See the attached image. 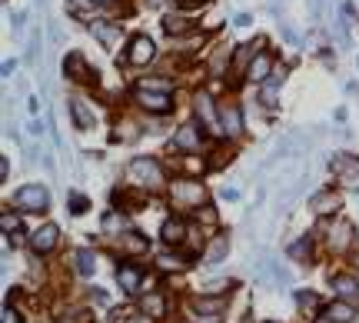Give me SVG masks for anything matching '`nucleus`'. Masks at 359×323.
Instances as JSON below:
<instances>
[{
    "label": "nucleus",
    "instance_id": "nucleus-1",
    "mask_svg": "<svg viewBox=\"0 0 359 323\" xmlns=\"http://www.w3.org/2000/svg\"><path fill=\"white\" fill-rule=\"evenodd\" d=\"M127 177H130L133 187H140V190H160L167 184L163 164L153 160V157H133L130 164H127Z\"/></svg>",
    "mask_w": 359,
    "mask_h": 323
},
{
    "label": "nucleus",
    "instance_id": "nucleus-2",
    "mask_svg": "<svg viewBox=\"0 0 359 323\" xmlns=\"http://www.w3.org/2000/svg\"><path fill=\"white\" fill-rule=\"evenodd\" d=\"M170 200L176 210H193V207H203L207 190H203V184H196V180H173Z\"/></svg>",
    "mask_w": 359,
    "mask_h": 323
},
{
    "label": "nucleus",
    "instance_id": "nucleus-3",
    "mask_svg": "<svg viewBox=\"0 0 359 323\" xmlns=\"http://www.w3.org/2000/svg\"><path fill=\"white\" fill-rule=\"evenodd\" d=\"M329 167H333L336 180L346 190H359V157H353V153H333Z\"/></svg>",
    "mask_w": 359,
    "mask_h": 323
},
{
    "label": "nucleus",
    "instance_id": "nucleus-4",
    "mask_svg": "<svg viewBox=\"0 0 359 323\" xmlns=\"http://www.w3.org/2000/svg\"><path fill=\"white\" fill-rule=\"evenodd\" d=\"M14 204H17L23 213H43V210L50 207V193H47V187H40V184H27V187L17 190Z\"/></svg>",
    "mask_w": 359,
    "mask_h": 323
},
{
    "label": "nucleus",
    "instance_id": "nucleus-5",
    "mask_svg": "<svg viewBox=\"0 0 359 323\" xmlns=\"http://www.w3.org/2000/svg\"><path fill=\"white\" fill-rule=\"evenodd\" d=\"M153 57H156V47H153V40L147 37V34H136V37L130 40V47H127V54H123V60H120V63L147 67Z\"/></svg>",
    "mask_w": 359,
    "mask_h": 323
},
{
    "label": "nucleus",
    "instance_id": "nucleus-6",
    "mask_svg": "<svg viewBox=\"0 0 359 323\" xmlns=\"http://www.w3.org/2000/svg\"><path fill=\"white\" fill-rule=\"evenodd\" d=\"M133 100L147 114H170L173 110V94H167V90H133Z\"/></svg>",
    "mask_w": 359,
    "mask_h": 323
},
{
    "label": "nucleus",
    "instance_id": "nucleus-7",
    "mask_svg": "<svg viewBox=\"0 0 359 323\" xmlns=\"http://www.w3.org/2000/svg\"><path fill=\"white\" fill-rule=\"evenodd\" d=\"M63 74L70 77V80H76V84H94V67L83 60L80 50H70L63 57Z\"/></svg>",
    "mask_w": 359,
    "mask_h": 323
},
{
    "label": "nucleus",
    "instance_id": "nucleus-8",
    "mask_svg": "<svg viewBox=\"0 0 359 323\" xmlns=\"http://www.w3.org/2000/svg\"><path fill=\"white\" fill-rule=\"evenodd\" d=\"M193 104H196V117L207 124L209 133H227V130H223V120H220V110L213 107L209 94H196V97H193Z\"/></svg>",
    "mask_w": 359,
    "mask_h": 323
},
{
    "label": "nucleus",
    "instance_id": "nucleus-9",
    "mask_svg": "<svg viewBox=\"0 0 359 323\" xmlns=\"http://www.w3.org/2000/svg\"><path fill=\"white\" fill-rule=\"evenodd\" d=\"M309 210H313L316 217H333L336 210H342V197L336 190H320L309 197Z\"/></svg>",
    "mask_w": 359,
    "mask_h": 323
},
{
    "label": "nucleus",
    "instance_id": "nucleus-10",
    "mask_svg": "<svg viewBox=\"0 0 359 323\" xmlns=\"http://www.w3.org/2000/svg\"><path fill=\"white\" fill-rule=\"evenodd\" d=\"M60 240V230L54 227V224H43L40 230H34V237H30V250L37 253V257H43V253H50V250L57 247Z\"/></svg>",
    "mask_w": 359,
    "mask_h": 323
},
{
    "label": "nucleus",
    "instance_id": "nucleus-11",
    "mask_svg": "<svg viewBox=\"0 0 359 323\" xmlns=\"http://www.w3.org/2000/svg\"><path fill=\"white\" fill-rule=\"evenodd\" d=\"M67 110H70V117H74L76 130H94L96 127V114L90 110V104L87 100H67Z\"/></svg>",
    "mask_w": 359,
    "mask_h": 323
},
{
    "label": "nucleus",
    "instance_id": "nucleus-12",
    "mask_svg": "<svg viewBox=\"0 0 359 323\" xmlns=\"http://www.w3.org/2000/svg\"><path fill=\"white\" fill-rule=\"evenodd\" d=\"M353 233H356L353 224H349V220H340L336 227L329 230V247L336 250V253H346V250L353 247Z\"/></svg>",
    "mask_w": 359,
    "mask_h": 323
},
{
    "label": "nucleus",
    "instance_id": "nucleus-13",
    "mask_svg": "<svg viewBox=\"0 0 359 323\" xmlns=\"http://www.w3.org/2000/svg\"><path fill=\"white\" fill-rule=\"evenodd\" d=\"M223 306H227V297H207V293H200V297L193 300V310H196L200 317H207V320H216V317L223 313Z\"/></svg>",
    "mask_w": 359,
    "mask_h": 323
},
{
    "label": "nucleus",
    "instance_id": "nucleus-14",
    "mask_svg": "<svg viewBox=\"0 0 359 323\" xmlns=\"http://www.w3.org/2000/svg\"><path fill=\"white\" fill-rule=\"evenodd\" d=\"M160 237H163V244H170V247H180L183 240H187V224L180 220V217H170V220H163V227H160Z\"/></svg>",
    "mask_w": 359,
    "mask_h": 323
},
{
    "label": "nucleus",
    "instance_id": "nucleus-15",
    "mask_svg": "<svg viewBox=\"0 0 359 323\" xmlns=\"http://www.w3.org/2000/svg\"><path fill=\"white\" fill-rule=\"evenodd\" d=\"M173 147H176V150H183V153H196L200 147H203V144H200V130H196L193 124L180 127L176 137H173Z\"/></svg>",
    "mask_w": 359,
    "mask_h": 323
},
{
    "label": "nucleus",
    "instance_id": "nucleus-16",
    "mask_svg": "<svg viewBox=\"0 0 359 323\" xmlns=\"http://www.w3.org/2000/svg\"><path fill=\"white\" fill-rule=\"evenodd\" d=\"M286 77V70H280V67H273V74L266 77L263 84H260V100H263V107H276V87H280V80Z\"/></svg>",
    "mask_w": 359,
    "mask_h": 323
},
{
    "label": "nucleus",
    "instance_id": "nucleus-17",
    "mask_svg": "<svg viewBox=\"0 0 359 323\" xmlns=\"http://www.w3.org/2000/svg\"><path fill=\"white\" fill-rule=\"evenodd\" d=\"M220 120H223V130H227L229 137H240V133H243V114H240L236 104H223V107H220Z\"/></svg>",
    "mask_w": 359,
    "mask_h": 323
},
{
    "label": "nucleus",
    "instance_id": "nucleus-18",
    "mask_svg": "<svg viewBox=\"0 0 359 323\" xmlns=\"http://www.w3.org/2000/svg\"><path fill=\"white\" fill-rule=\"evenodd\" d=\"M229 253V237L227 233H216L213 237V244L207 247V253H203V266H216L223 257Z\"/></svg>",
    "mask_w": 359,
    "mask_h": 323
},
{
    "label": "nucleus",
    "instance_id": "nucleus-19",
    "mask_svg": "<svg viewBox=\"0 0 359 323\" xmlns=\"http://www.w3.org/2000/svg\"><path fill=\"white\" fill-rule=\"evenodd\" d=\"M356 317V306L353 304H329L322 306V320L326 323H353Z\"/></svg>",
    "mask_w": 359,
    "mask_h": 323
},
{
    "label": "nucleus",
    "instance_id": "nucleus-20",
    "mask_svg": "<svg viewBox=\"0 0 359 323\" xmlns=\"http://www.w3.org/2000/svg\"><path fill=\"white\" fill-rule=\"evenodd\" d=\"M140 280H143V273H140L133 264H123L120 270H116V284L123 286L127 293H136V290H140Z\"/></svg>",
    "mask_w": 359,
    "mask_h": 323
},
{
    "label": "nucleus",
    "instance_id": "nucleus-21",
    "mask_svg": "<svg viewBox=\"0 0 359 323\" xmlns=\"http://www.w3.org/2000/svg\"><path fill=\"white\" fill-rule=\"evenodd\" d=\"M273 67H276V63H273V57H269V54H256V57L249 60V80L263 84L266 77L273 74Z\"/></svg>",
    "mask_w": 359,
    "mask_h": 323
},
{
    "label": "nucleus",
    "instance_id": "nucleus-22",
    "mask_svg": "<svg viewBox=\"0 0 359 323\" xmlns=\"http://www.w3.org/2000/svg\"><path fill=\"white\" fill-rule=\"evenodd\" d=\"M333 290H336V297H359V280L353 273H333Z\"/></svg>",
    "mask_w": 359,
    "mask_h": 323
},
{
    "label": "nucleus",
    "instance_id": "nucleus-23",
    "mask_svg": "<svg viewBox=\"0 0 359 323\" xmlns=\"http://www.w3.org/2000/svg\"><path fill=\"white\" fill-rule=\"evenodd\" d=\"M90 34H94L103 47H114L116 37H120V27H116V23H107V20H96V23H90Z\"/></svg>",
    "mask_w": 359,
    "mask_h": 323
},
{
    "label": "nucleus",
    "instance_id": "nucleus-24",
    "mask_svg": "<svg viewBox=\"0 0 359 323\" xmlns=\"http://www.w3.org/2000/svg\"><path fill=\"white\" fill-rule=\"evenodd\" d=\"M120 244H123V253H147L150 250V240L143 237V233H136V230H130V233H120Z\"/></svg>",
    "mask_w": 359,
    "mask_h": 323
},
{
    "label": "nucleus",
    "instance_id": "nucleus-25",
    "mask_svg": "<svg viewBox=\"0 0 359 323\" xmlns=\"http://www.w3.org/2000/svg\"><path fill=\"white\" fill-rule=\"evenodd\" d=\"M227 290H236V280L220 277V280H209V284L200 286V293H207V297H227Z\"/></svg>",
    "mask_w": 359,
    "mask_h": 323
},
{
    "label": "nucleus",
    "instance_id": "nucleus-26",
    "mask_svg": "<svg viewBox=\"0 0 359 323\" xmlns=\"http://www.w3.org/2000/svg\"><path fill=\"white\" fill-rule=\"evenodd\" d=\"M103 233H123L127 230V217H123V210H110V213H103Z\"/></svg>",
    "mask_w": 359,
    "mask_h": 323
},
{
    "label": "nucleus",
    "instance_id": "nucleus-27",
    "mask_svg": "<svg viewBox=\"0 0 359 323\" xmlns=\"http://www.w3.org/2000/svg\"><path fill=\"white\" fill-rule=\"evenodd\" d=\"M163 30H167L170 37H183V34L193 30V23H189L187 17H176V14H170V17L163 20Z\"/></svg>",
    "mask_w": 359,
    "mask_h": 323
},
{
    "label": "nucleus",
    "instance_id": "nucleus-28",
    "mask_svg": "<svg viewBox=\"0 0 359 323\" xmlns=\"http://www.w3.org/2000/svg\"><path fill=\"white\" fill-rule=\"evenodd\" d=\"M140 310H143L147 317H153V320H156V317H163V313H167V304H163V297H160V293H150V297H143Z\"/></svg>",
    "mask_w": 359,
    "mask_h": 323
},
{
    "label": "nucleus",
    "instance_id": "nucleus-29",
    "mask_svg": "<svg viewBox=\"0 0 359 323\" xmlns=\"http://www.w3.org/2000/svg\"><path fill=\"white\" fill-rule=\"evenodd\" d=\"M0 230H3L7 237H17V233H23V224H20V217H17V213L3 210V213H0Z\"/></svg>",
    "mask_w": 359,
    "mask_h": 323
},
{
    "label": "nucleus",
    "instance_id": "nucleus-30",
    "mask_svg": "<svg viewBox=\"0 0 359 323\" xmlns=\"http://www.w3.org/2000/svg\"><path fill=\"white\" fill-rule=\"evenodd\" d=\"M94 270H96V253L94 250H80V253H76V273L90 277Z\"/></svg>",
    "mask_w": 359,
    "mask_h": 323
},
{
    "label": "nucleus",
    "instance_id": "nucleus-31",
    "mask_svg": "<svg viewBox=\"0 0 359 323\" xmlns=\"http://www.w3.org/2000/svg\"><path fill=\"white\" fill-rule=\"evenodd\" d=\"M309 253H313V240H309V237H302V240H296V244L289 247V257H293V260H309Z\"/></svg>",
    "mask_w": 359,
    "mask_h": 323
},
{
    "label": "nucleus",
    "instance_id": "nucleus-32",
    "mask_svg": "<svg viewBox=\"0 0 359 323\" xmlns=\"http://www.w3.org/2000/svg\"><path fill=\"white\" fill-rule=\"evenodd\" d=\"M136 137H140V133H136V124H133V120H120V124H116V140H127V144H130Z\"/></svg>",
    "mask_w": 359,
    "mask_h": 323
},
{
    "label": "nucleus",
    "instance_id": "nucleus-33",
    "mask_svg": "<svg viewBox=\"0 0 359 323\" xmlns=\"http://www.w3.org/2000/svg\"><path fill=\"white\" fill-rule=\"evenodd\" d=\"M67 207H70V213L80 217V213H87V210H90V200H87L83 193H70V197H67Z\"/></svg>",
    "mask_w": 359,
    "mask_h": 323
},
{
    "label": "nucleus",
    "instance_id": "nucleus-34",
    "mask_svg": "<svg viewBox=\"0 0 359 323\" xmlns=\"http://www.w3.org/2000/svg\"><path fill=\"white\" fill-rule=\"evenodd\" d=\"M136 90H167V94H170V84H167V80H140Z\"/></svg>",
    "mask_w": 359,
    "mask_h": 323
},
{
    "label": "nucleus",
    "instance_id": "nucleus-35",
    "mask_svg": "<svg viewBox=\"0 0 359 323\" xmlns=\"http://www.w3.org/2000/svg\"><path fill=\"white\" fill-rule=\"evenodd\" d=\"M296 300H300L302 310H316V306H320V300H316L313 293H296Z\"/></svg>",
    "mask_w": 359,
    "mask_h": 323
},
{
    "label": "nucleus",
    "instance_id": "nucleus-36",
    "mask_svg": "<svg viewBox=\"0 0 359 323\" xmlns=\"http://www.w3.org/2000/svg\"><path fill=\"white\" fill-rule=\"evenodd\" d=\"M116 323H153V317H136V313H116Z\"/></svg>",
    "mask_w": 359,
    "mask_h": 323
},
{
    "label": "nucleus",
    "instance_id": "nucleus-37",
    "mask_svg": "<svg viewBox=\"0 0 359 323\" xmlns=\"http://www.w3.org/2000/svg\"><path fill=\"white\" fill-rule=\"evenodd\" d=\"M0 320H3V323H23V317H20L17 310L7 304V306H3V317H0Z\"/></svg>",
    "mask_w": 359,
    "mask_h": 323
},
{
    "label": "nucleus",
    "instance_id": "nucleus-38",
    "mask_svg": "<svg viewBox=\"0 0 359 323\" xmlns=\"http://www.w3.org/2000/svg\"><path fill=\"white\" fill-rule=\"evenodd\" d=\"M160 266H163V270H176V266H183V264H180V257H170V253H163V257H160Z\"/></svg>",
    "mask_w": 359,
    "mask_h": 323
},
{
    "label": "nucleus",
    "instance_id": "nucleus-39",
    "mask_svg": "<svg viewBox=\"0 0 359 323\" xmlns=\"http://www.w3.org/2000/svg\"><path fill=\"white\" fill-rule=\"evenodd\" d=\"M207 0H176V7H183V10H200Z\"/></svg>",
    "mask_w": 359,
    "mask_h": 323
},
{
    "label": "nucleus",
    "instance_id": "nucleus-40",
    "mask_svg": "<svg viewBox=\"0 0 359 323\" xmlns=\"http://www.w3.org/2000/svg\"><path fill=\"white\" fill-rule=\"evenodd\" d=\"M196 217H200V220H207V224H216V213H213V207H200Z\"/></svg>",
    "mask_w": 359,
    "mask_h": 323
},
{
    "label": "nucleus",
    "instance_id": "nucleus-41",
    "mask_svg": "<svg viewBox=\"0 0 359 323\" xmlns=\"http://www.w3.org/2000/svg\"><path fill=\"white\" fill-rule=\"evenodd\" d=\"M7 177H10V160L3 157V160H0V180H7Z\"/></svg>",
    "mask_w": 359,
    "mask_h": 323
},
{
    "label": "nucleus",
    "instance_id": "nucleus-42",
    "mask_svg": "<svg viewBox=\"0 0 359 323\" xmlns=\"http://www.w3.org/2000/svg\"><path fill=\"white\" fill-rule=\"evenodd\" d=\"M223 60H227V47H223V50L213 57V70H220V67H223Z\"/></svg>",
    "mask_w": 359,
    "mask_h": 323
},
{
    "label": "nucleus",
    "instance_id": "nucleus-43",
    "mask_svg": "<svg viewBox=\"0 0 359 323\" xmlns=\"http://www.w3.org/2000/svg\"><path fill=\"white\" fill-rule=\"evenodd\" d=\"M96 3H114V0H96Z\"/></svg>",
    "mask_w": 359,
    "mask_h": 323
},
{
    "label": "nucleus",
    "instance_id": "nucleus-44",
    "mask_svg": "<svg viewBox=\"0 0 359 323\" xmlns=\"http://www.w3.org/2000/svg\"><path fill=\"white\" fill-rule=\"evenodd\" d=\"M356 67H359V60H356Z\"/></svg>",
    "mask_w": 359,
    "mask_h": 323
}]
</instances>
